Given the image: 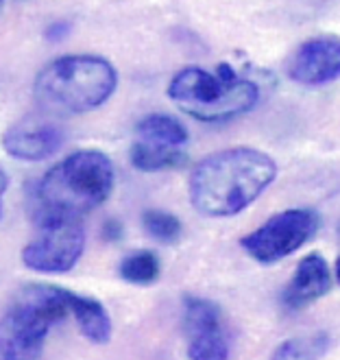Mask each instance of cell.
I'll return each mask as SVG.
<instances>
[{
    "instance_id": "ba28073f",
    "label": "cell",
    "mask_w": 340,
    "mask_h": 360,
    "mask_svg": "<svg viewBox=\"0 0 340 360\" xmlns=\"http://www.w3.org/2000/svg\"><path fill=\"white\" fill-rule=\"evenodd\" d=\"M288 77L301 86H325L340 77V39L316 37L296 49Z\"/></svg>"
},
{
    "instance_id": "52a82bcc",
    "label": "cell",
    "mask_w": 340,
    "mask_h": 360,
    "mask_svg": "<svg viewBox=\"0 0 340 360\" xmlns=\"http://www.w3.org/2000/svg\"><path fill=\"white\" fill-rule=\"evenodd\" d=\"M85 249V231L79 221H63L41 227V236L22 249V264L37 273L70 271Z\"/></svg>"
},
{
    "instance_id": "8992f818",
    "label": "cell",
    "mask_w": 340,
    "mask_h": 360,
    "mask_svg": "<svg viewBox=\"0 0 340 360\" xmlns=\"http://www.w3.org/2000/svg\"><path fill=\"white\" fill-rule=\"evenodd\" d=\"M318 227V217L312 210H286L270 217L264 225L247 234L240 245L260 264H275L296 249H301Z\"/></svg>"
},
{
    "instance_id": "ffe728a7",
    "label": "cell",
    "mask_w": 340,
    "mask_h": 360,
    "mask_svg": "<svg viewBox=\"0 0 340 360\" xmlns=\"http://www.w3.org/2000/svg\"><path fill=\"white\" fill-rule=\"evenodd\" d=\"M336 278H338V282H340V258L336 260Z\"/></svg>"
},
{
    "instance_id": "8fae6325",
    "label": "cell",
    "mask_w": 340,
    "mask_h": 360,
    "mask_svg": "<svg viewBox=\"0 0 340 360\" xmlns=\"http://www.w3.org/2000/svg\"><path fill=\"white\" fill-rule=\"evenodd\" d=\"M70 310H72V316L77 319L81 334L88 338V341L103 345L112 338V319L100 302L72 292Z\"/></svg>"
},
{
    "instance_id": "3957f363",
    "label": "cell",
    "mask_w": 340,
    "mask_h": 360,
    "mask_svg": "<svg viewBox=\"0 0 340 360\" xmlns=\"http://www.w3.org/2000/svg\"><path fill=\"white\" fill-rule=\"evenodd\" d=\"M118 72L107 59L94 55H66L39 70L33 96L41 112L72 116L96 110L116 92Z\"/></svg>"
},
{
    "instance_id": "5bb4252c",
    "label": "cell",
    "mask_w": 340,
    "mask_h": 360,
    "mask_svg": "<svg viewBox=\"0 0 340 360\" xmlns=\"http://www.w3.org/2000/svg\"><path fill=\"white\" fill-rule=\"evenodd\" d=\"M138 138L146 142H157L166 146H183L188 142V131L185 127L168 114H148L144 116L138 127Z\"/></svg>"
},
{
    "instance_id": "277c9868",
    "label": "cell",
    "mask_w": 340,
    "mask_h": 360,
    "mask_svg": "<svg viewBox=\"0 0 340 360\" xmlns=\"http://www.w3.org/2000/svg\"><path fill=\"white\" fill-rule=\"evenodd\" d=\"M72 292L51 284H29L20 288L3 319V358H39L48 330L66 319Z\"/></svg>"
},
{
    "instance_id": "7a4b0ae2",
    "label": "cell",
    "mask_w": 340,
    "mask_h": 360,
    "mask_svg": "<svg viewBox=\"0 0 340 360\" xmlns=\"http://www.w3.org/2000/svg\"><path fill=\"white\" fill-rule=\"evenodd\" d=\"M114 164L94 149L68 155L41 177L29 197L31 219L39 227L79 221L110 199L114 190Z\"/></svg>"
},
{
    "instance_id": "ac0fdd59",
    "label": "cell",
    "mask_w": 340,
    "mask_h": 360,
    "mask_svg": "<svg viewBox=\"0 0 340 360\" xmlns=\"http://www.w3.org/2000/svg\"><path fill=\"white\" fill-rule=\"evenodd\" d=\"M188 358L192 360H225L229 358V343L223 332L190 338Z\"/></svg>"
},
{
    "instance_id": "d6986e66",
    "label": "cell",
    "mask_w": 340,
    "mask_h": 360,
    "mask_svg": "<svg viewBox=\"0 0 340 360\" xmlns=\"http://www.w3.org/2000/svg\"><path fill=\"white\" fill-rule=\"evenodd\" d=\"M103 234H105V238H107V240H118L120 238V225L114 223V221H110L107 225H105Z\"/></svg>"
},
{
    "instance_id": "30bf717a",
    "label": "cell",
    "mask_w": 340,
    "mask_h": 360,
    "mask_svg": "<svg viewBox=\"0 0 340 360\" xmlns=\"http://www.w3.org/2000/svg\"><path fill=\"white\" fill-rule=\"evenodd\" d=\"M329 288L332 273L327 262L318 253H310V256H306L296 264L292 280L284 288L282 302L288 310H299L316 300H321Z\"/></svg>"
},
{
    "instance_id": "5b68a950",
    "label": "cell",
    "mask_w": 340,
    "mask_h": 360,
    "mask_svg": "<svg viewBox=\"0 0 340 360\" xmlns=\"http://www.w3.org/2000/svg\"><path fill=\"white\" fill-rule=\"evenodd\" d=\"M168 98L197 120L223 122L255 108L260 88L247 79L225 81L218 72L183 68L168 83Z\"/></svg>"
},
{
    "instance_id": "e0dca14e",
    "label": "cell",
    "mask_w": 340,
    "mask_h": 360,
    "mask_svg": "<svg viewBox=\"0 0 340 360\" xmlns=\"http://www.w3.org/2000/svg\"><path fill=\"white\" fill-rule=\"evenodd\" d=\"M329 347V341L325 334L316 336H306V338H288L286 343H282L275 349L273 358L284 360V358H321Z\"/></svg>"
},
{
    "instance_id": "9a60e30c",
    "label": "cell",
    "mask_w": 340,
    "mask_h": 360,
    "mask_svg": "<svg viewBox=\"0 0 340 360\" xmlns=\"http://www.w3.org/2000/svg\"><path fill=\"white\" fill-rule=\"evenodd\" d=\"M118 271L124 282L148 286L159 278V260L151 251H136L122 258Z\"/></svg>"
},
{
    "instance_id": "4fadbf2b",
    "label": "cell",
    "mask_w": 340,
    "mask_h": 360,
    "mask_svg": "<svg viewBox=\"0 0 340 360\" xmlns=\"http://www.w3.org/2000/svg\"><path fill=\"white\" fill-rule=\"evenodd\" d=\"M183 330L188 338L223 332L221 310L214 302L201 297H188L183 304Z\"/></svg>"
},
{
    "instance_id": "2e32d148",
    "label": "cell",
    "mask_w": 340,
    "mask_h": 360,
    "mask_svg": "<svg viewBox=\"0 0 340 360\" xmlns=\"http://www.w3.org/2000/svg\"><path fill=\"white\" fill-rule=\"evenodd\" d=\"M142 225L148 231V236L155 238L162 245H175L183 236V227L175 214L164 210H148L142 217Z\"/></svg>"
},
{
    "instance_id": "7c38bea8",
    "label": "cell",
    "mask_w": 340,
    "mask_h": 360,
    "mask_svg": "<svg viewBox=\"0 0 340 360\" xmlns=\"http://www.w3.org/2000/svg\"><path fill=\"white\" fill-rule=\"evenodd\" d=\"M185 153L181 146H166L157 142L138 140L131 146V164L144 173H159V171H175L185 164Z\"/></svg>"
},
{
    "instance_id": "6da1fadb",
    "label": "cell",
    "mask_w": 340,
    "mask_h": 360,
    "mask_svg": "<svg viewBox=\"0 0 340 360\" xmlns=\"http://www.w3.org/2000/svg\"><path fill=\"white\" fill-rule=\"evenodd\" d=\"M277 177L275 160L251 146H233L203 158L190 173L188 193L195 210L225 219L247 210Z\"/></svg>"
},
{
    "instance_id": "9c48e42d",
    "label": "cell",
    "mask_w": 340,
    "mask_h": 360,
    "mask_svg": "<svg viewBox=\"0 0 340 360\" xmlns=\"http://www.w3.org/2000/svg\"><path fill=\"white\" fill-rule=\"evenodd\" d=\"M66 142V131L59 124L29 118L7 131L5 151L22 162H44L53 158Z\"/></svg>"
},
{
    "instance_id": "44dd1931",
    "label": "cell",
    "mask_w": 340,
    "mask_h": 360,
    "mask_svg": "<svg viewBox=\"0 0 340 360\" xmlns=\"http://www.w3.org/2000/svg\"><path fill=\"white\" fill-rule=\"evenodd\" d=\"M5 190H7V173L3 171V193H5Z\"/></svg>"
}]
</instances>
